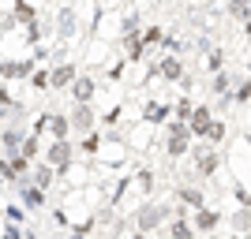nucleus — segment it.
<instances>
[{"instance_id":"obj_1","label":"nucleus","mask_w":251,"mask_h":239,"mask_svg":"<svg viewBox=\"0 0 251 239\" xmlns=\"http://www.w3.org/2000/svg\"><path fill=\"white\" fill-rule=\"evenodd\" d=\"M52 22H56V34H60V38H75V34H79V15H75L72 4L52 8Z\"/></svg>"},{"instance_id":"obj_2","label":"nucleus","mask_w":251,"mask_h":239,"mask_svg":"<svg viewBox=\"0 0 251 239\" xmlns=\"http://www.w3.org/2000/svg\"><path fill=\"white\" fill-rule=\"evenodd\" d=\"M45 165L52 168V172H64V168L72 165V146H68V138H52L49 146V161Z\"/></svg>"},{"instance_id":"obj_3","label":"nucleus","mask_w":251,"mask_h":239,"mask_svg":"<svg viewBox=\"0 0 251 239\" xmlns=\"http://www.w3.org/2000/svg\"><path fill=\"white\" fill-rule=\"evenodd\" d=\"M75 75H79V67L72 60H60V64H52V71H49V86L52 90H64V86H72Z\"/></svg>"},{"instance_id":"obj_4","label":"nucleus","mask_w":251,"mask_h":239,"mask_svg":"<svg viewBox=\"0 0 251 239\" xmlns=\"http://www.w3.org/2000/svg\"><path fill=\"white\" fill-rule=\"evenodd\" d=\"M94 94H98V83L90 79V75H75V79H72V97H75V105H90V101H94Z\"/></svg>"},{"instance_id":"obj_5","label":"nucleus","mask_w":251,"mask_h":239,"mask_svg":"<svg viewBox=\"0 0 251 239\" xmlns=\"http://www.w3.org/2000/svg\"><path fill=\"white\" fill-rule=\"evenodd\" d=\"M94 124H98V112L90 109V105H75V112L68 116V127H75V131H94Z\"/></svg>"},{"instance_id":"obj_6","label":"nucleus","mask_w":251,"mask_h":239,"mask_svg":"<svg viewBox=\"0 0 251 239\" xmlns=\"http://www.w3.org/2000/svg\"><path fill=\"white\" fill-rule=\"evenodd\" d=\"M154 71L161 75V79H169V83H176V79H184V60H176V56L169 52V56H161V60H157Z\"/></svg>"},{"instance_id":"obj_7","label":"nucleus","mask_w":251,"mask_h":239,"mask_svg":"<svg viewBox=\"0 0 251 239\" xmlns=\"http://www.w3.org/2000/svg\"><path fill=\"white\" fill-rule=\"evenodd\" d=\"M34 71V60H4L0 64V79H26Z\"/></svg>"},{"instance_id":"obj_8","label":"nucleus","mask_w":251,"mask_h":239,"mask_svg":"<svg viewBox=\"0 0 251 239\" xmlns=\"http://www.w3.org/2000/svg\"><path fill=\"white\" fill-rule=\"evenodd\" d=\"M45 131H49L52 138H68V116H56V112H45Z\"/></svg>"},{"instance_id":"obj_9","label":"nucleus","mask_w":251,"mask_h":239,"mask_svg":"<svg viewBox=\"0 0 251 239\" xmlns=\"http://www.w3.org/2000/svg\"><path fill=\"white\" fill-rule=\"evenodd\" d=\"M210 120H214V116H210V109H206V105L191 109V124H188V131H191V135H199V138H202V131H206V124H210Z\"/></svg>"},{"instance_id":"obj_10","label":"nucleus","mask_w":251,"mask_h":239,"mask_svg":"<svg viewBox=\"0 0 251 239\" xmlns=\"http://www.w3.org/2000/svg\"><path fill=\"white\" fill-rule=\"evenodd\" d=\"M195 228L199 232H210V228H218V213L206 206H199V213H195Z\"/></svg>"},{"instance_id":"obj_11","label":"nucleus","mask_w":251,"mask_h":239,"mask_svg":"<svg viewBox=\"0 0 251 239\" xmlns=\"http://www.w3.org/2000/svg\"><path fill=\"white\" fill-rule=\"evenodd\" d=\"M161 217H165V209H157V206H147V209H143V213H139V228H154V224H157V220H161Z\"/></svg>"},{"instance_id":"obj_12","label":"nucleus","mask_w":251,"mask_h":239,"mask_svg":"<svg viewBox=\"0 0 251 239\" xmlns=\"http://www.w3.org/2000/svg\"><path fill=\"white\" fill-rule=\"evenodd\" d=\"M202 138H206L210 146H214V142H221V138H225V124H221V120H210V124H206V131H202Z\"/></svg>"},{"instance_id":"obj_13","label":"nucleus","mask_w":251,"mask_h":239,"mask_svg":"<svg viewBox=\"0 0 251 239\" xmlns=\"http://www.w3.org/2000/svg\"><path fill=\"white\" fill-rule=\"evenodd\" d=\"M229 83H232V75H229V71H214V83H210V94H229Z\"/></svg>"},{"instance_id":"obj_14","label":"nucleus","mask_w":251,"mask_h":239,"mask_svg":"<svg viewBox=\"0 0 251 239\" xmlns=\"http://www.w3.org/2000/svg\"><path fill=\"white\" fill-rule=\"evenodd\" d=\"M202 67H206L210 75H214V71H221V67H225V52H221V49H210V56L202 60Z\"/></svg>"},{"instance_id":"obj_15","label":"nucleus","mask_w":251,"mask_h":239,"mask_svg":"<svg viewBox=\"0 0 251 239\" xmlns=\"http://www.w3.org/2000/svg\"><path fill=\"white\" fill-rule=\"evenodd\" d=\"M229 15L240 19V26H248V0H229Z\"/></svg>"},{"instance_id":"obj_16","label":"nucleus","mask_w":251,"mask_h":239,"mask_svg":"<svg viewBox=\"0 0 251 239\" xmlns=\"http://www.w3.org/2000/svg\"><path fill=\"white\" fill-rule=\"evenodd\" d=\"M15 19H19V22H34V19H38V11H34L26 0H15Z\"/></svg>"},{"instance_id":"obj_17","label":"nucleus","mask_w":251,"mask_h":239,"mask_svg":"<svg viewBox=\"0 0 251 239\" xmlns=\"http://www.w3.org/2000/svg\"><path fill=\"white\" fill-rule=\"evenodd\" d=\"M176 198H180V202H188V206H195V209L202 206V195H199V191H191V187H180Z\"/></svg>"},{"instance_id":"obj_18","label":"nucleus","mask_w":251,"mask_h":239,"mask_svg":"<svg viewBox=\"0 0 251 239\" xmlns=\"http://www.w3.org/2000/svg\"><path fill=\"white\" fill-rule=\"evenodd\" d=\"M42 38H45V26H42V22H38V19H34V22H26V42H30V45H38Z\"/></svg>"},{"instance_id":"obj_19","label":"nucleus","mask_w":251,"mask_h":239,"mask_svg":"<svg viewBox=\"0 0 251 239\" xmlns=\"http://www.w3.org/2000/svg\"><path fill=\"white\" fill-rule=\"evenodd\" d=\"M23 202H26V206H42V187H23Z\"/></svg>"},{"instance_id":"obj_20","label":"nucleus","mask_w":251,"mask_h":239,"mask_svg":"<svg viewBox=\"0 0 251 239\" xmlns=\"http://www.w3.org/2000/svg\"><path fill=\"white\" fill-rule=\"evenodd\" d=\"M49 183H52V168L42 165L38 172H34V187H49Z\"/></svg>"},{"instance_id":"obj_21","label":"nucleus","mask_w":251,"mask_h":239,"mask_svg":"<svg viewBox=\"0 0 251 239\" xmlns=\"http://www.w3.org/2000/svg\"><path fill=\"white\" fill-rule=\"evenodd\" d=\"M191 109H195V105H191L188 97H180V101H176V120H180V124H188V120H191Z\"/></svg>"},{"instance_id":"obj_22","label":"nucleus","mask_w":251,"mask_h":239,"mask_svg":"<svg viewBox=\"0 0 251 239\" xmlns=\"http://www.w3.org/2000/svg\"><path fill=\"white\" fill-rule=\"evenodd\" d=\"M248 90H251V86H248V75H240V86H236V90H232V101H240V105H248Z\"/></svg>"},{"instance_id":"obj_23","label":"nucleus","mask_w":251,"mask_h":239,"mask_svg":"<svg viewBox=\"0 0 251 239\" xmlns=\"http://www.w3.org/2000/svg\"><path fill=\"white\" fill-rule=\"evenodd\" d=\"M161 34H165L161 26H147V30L139 34V38H143V45H157V42H161Z\"/></svg>"},{"instance_id":"obj_24","label":"nucleus","mask_w":251,"mask_h":239,"mask_svg":"<svg viewBox=\"0 0 251 239\" xmlns=\"http://www.w3.org/2000/svg\"><path fill=\"white\" fill-rule=\"evenodd\" d=\"M30 83L34 90H49V71H30Z\"/></svg>"},{"instance_id":"obj_25","label":"nucleus","mask_w":251,"mask_h":239,"mask_svg":"<svg viewBox=\"0 0 251 239\" xmlns=\"http://www.w3.org/2000/svg\"><path fill=\"white\" fill-rule=\"evenodd\" d=\"M173 239H191V228L184 224V220H176V224H173Z\"/></svg>"},{"instance_id":"obj_26","label":"nucleus","mask_w":251,"mask_h":239,"mask_svg":"<svg viewBox=\"0 0 251 239\" xmlns=\"http://www.w3.org/2000/svg\"><path fill=\"white\" fill-rule=\"evenodd\" d=\"M232 220H236V228H240V236H244V232H248V209H240Z\"/></svg>"},{"instance_id":"obj_27","label":"nucleus","mask_w":251,"mask_h":239,"mask_svg":"<svg viewBox=\"0 0 251 239\" xmlns=\"http://www.w3.org/2000/svg\"><path fill=\"white\" fill-rule=\"evenodd\" d=\"M4 239H19V232H15V228H8V232H4Z\"/></svg>"},{"instance_id":"obj_28","label":"nucleus","mask_w":251,"mask_h":239,"mask_svg":"<svg viewBox=\"0 0 251 239\" xmlns=\"http://www.w3.org/2000/svg\"><path fill=\"white\" fill-rule=\"evenodd\" d=\"M236 239H248V236H236Z\"/></svg>"}]
</instances>
